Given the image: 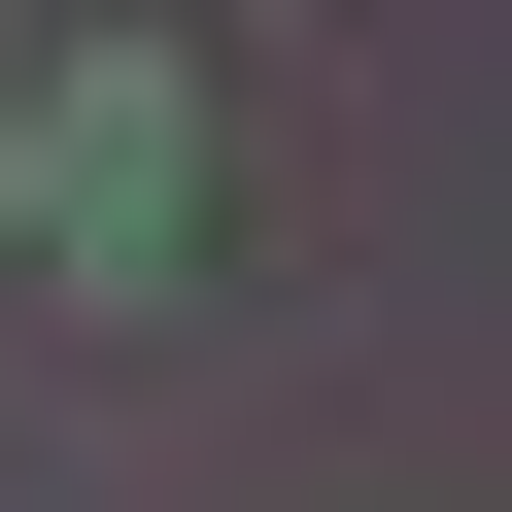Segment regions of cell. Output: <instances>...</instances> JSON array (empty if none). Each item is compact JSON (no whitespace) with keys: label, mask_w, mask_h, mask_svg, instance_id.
Segmentation results:
<instances>
[{"label":"cell","mask_w":512,"mask_h":512,"mask_svg":"<svg viewBox=\"0 0 512 512\" xmlns=\"http://www.w3.org/2000/svg\"><path fill=\"white\" fill-rule=\"evenodd\" d=\"M0 205H35V274L137 308L171 239H205V69H171V35H69L35 103H0Z\"/></svg>","instance_id":"1"}]
</instances>
